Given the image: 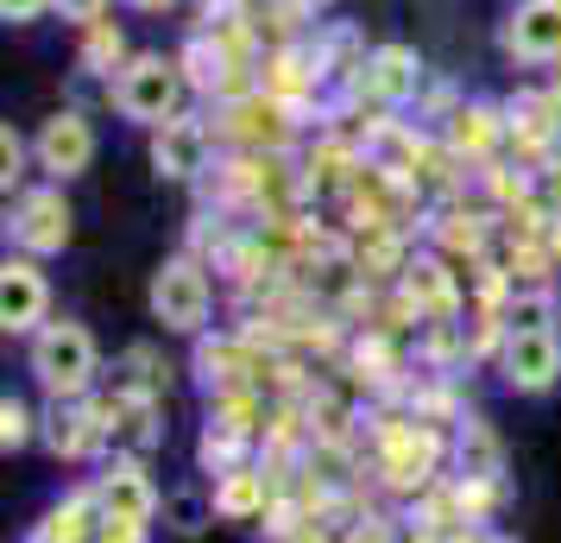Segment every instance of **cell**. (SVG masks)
Here are the masks:
<instances>
[{"label": "cell", "instance_id": "cell-1", "mask_svg": "<svg viewBox=\"0 0 561 543\" xmlns=\"http://www.w3.org/2000/svg\"><path fill=\"white\" fill-rule=\"evenodd\" d=\"M26 373L38 380L45 398H64V405L89 398L95 380H102V348H95V336H89V323L51 316V323L26 341Z\"/></svg>", "mask_w": 561, "mask_h": 543}, {"label": "cell", "instance_id": "cell-2", "mask_svg": "<svg viewBox=\"0 0 561 543\" xmlns=\"http://www.w3.org/2000/svg\"><path fill=\"white\" fill-rule=\"evenodd\" d=\"M183 95H190V77H183L178 57L164 52H133L127 70L107 82V102H114V114L121 121H133V127H164V121H178L183 114Z\"/></svg>", "mask_w": 561, "mask_h": 543}, {"label": "cell", "instance_id": "cell-3", "mask_svg": "<svg viewBox=\"0 0 561 543\" xmlns=\"http://www.w3.org/2000/svg\"><path fill=\"white\" fill-rule=\"evenodd\" d=\"M146 297H152V323H164V336H203L215 316V285H208V265L196 253L164 259Z\"/></svg>", "mask_w": 561, "mask_h": 543}, {"label": "cell", "instance_id": "cell-4", "mask_svg": "<svg viewBox=\"0 0 561 543\" xmlns=\"http://www.w3.org/2000/svg\"><path fill=\"white\" fill-rule=\"evenodd\" d=\"M442 455H448V442H442V430H430V417H398L379 430V480L391 493H430Z\"/></svg>", "mask_w": 561, "mask_h": 543}, {"label": "cell", "instance_id": "cell-5", "mask_svg": "<svg viewBox=\"0 0 561 543\" xmlns=\"http://www.w3.org/2000/svg\"><path fill=\"white\" fill-rule=\"evenodd\" d=\"M70 234H77V208H70V196H64V183L20 190L13 208H7V240H13V253H26V259L64 253Z\"/></svg>", "mask_w": 561, "mask_h": 543}, {"label": "cell", "instance_id": "cell-6", "mask_svg": "<svg viewBox=\"0 0 561 543\" xmlns=\"http://www.w3.org/2000/svg\"><path fill=\"white\" fill-rule=\"evenodd\" d=\"M32 165H38L51 183L82 178V171L95 165V121H89L82 108H57V114H45L38 133H32Z\"/></svg>", "mask_w": 561, "mask_h": 543}, {"label": "cell", "instance_id": "cell-7", "mask_svg": "<svg viewBox=\"0 0 561 543\" xmlns=\"http://www.w3.org/2000/svg\"><path fill=\"white\" fill-rule=\"evenodd\" d=\"M499 373H505V386L524 392V398L556 392L561 386V329H505Z\"/></svg>", "mask_w": 561, "mask_h": 543}, {"label": "cell", "instance_id": "cell-8", "mask_svg": "<svg viewBox=\"0 0 561 543\" xmlns=\"http://www.w3.org/2000/svg\"><path fill=\"white\" fill-rule=\"evenodd\" d=\"M45 323H51V279H45V265L26 253H7V265H0V329L32 341Z\"/></svg>", "mask_w": 561, "mask_h": 543}, {"label": "cell", "instance_id": "cell-9", "mask_svg": "<svg viewBox=\"0 0 561 543\" xmlns=\"http://www.w3.org/2000/svg\"><path fill=\"white\" fill-rule=\"evenodd\" d=\"M95 499H102L107 524H146V531H152V518L164 512V493H158V480L146 474L139 455H114V462L95 474Z\"/></svg>", "mask_w": 561, "mask_h": 543}, {"label": "cell", "instance_id": "cell-10", "mask_svg": "<svg viewBox=\"0 0 561 543\" xmlns=\"http://www.w3.org/2000/svg\"><path fill=\"white\" fill-rule=\"evenodd\" d=\"M208 165H215V127H208L203 114H178V121L152 127V171L158 178L196 183V178H208Z\"/></svg>", "mask_w": 561, "mask_h": 543}, {"label": "cell", "instance_id": "cell-11", "mask_svg": "<svg viewBox=\"0 0 561 543\" xmlns=\"http://www.w3.org/2000/svg\"><path fill=\"white\" fill-rule=\"evenodd\" d=\"M290 133H297V114L265 89L240 95V102H221V139L247 146V152H278V146H290Z\"/></svg>", "mask_w": 561, "mask_h": 543}, {"label": "cell", "instance_id": "cell-12", "mask_svg": "<svg viewBox=\"0 0 561 543\" xmlns=\"http://www.w3.org/2000/svg\"><path fill=\"white\" fill-rule=\"evenodd\" d=\"M499 45L511 64H561V0H517Z\"/></svg>", "mask_w": 561, "mask_h": 543}, {"label": "cell", "instance_id": "cell-13", "mask_svg": "<svg viewBox=\"0 0 561 543\" xmlns=\"http://www.w3.org/2000/svg\"><path fill=\"white\" fill-rule=\"evenodd\" d=\"M38 442L51 449L57 462H89L95 449H107V423L102 411H95V398H77V405H64V398H51V411L38 417Z\"/></svg>", "mask_w": 561, "mask_h": 543}, {"label": "cell", "instance_id": "cell-14", "mask_svg": "<svg viewBox=\"0 0 561 543\" xmlns=\"http://www.w3.org/2000/svg\"><path fill=\"white\" fill-rule=\"evenodd\" d=\"M354 89H359L373 108H404V102H416V89H423V57H416V45H373Z\"/></svg>", "mask_w": 561, "mask_h": 543}, {"label": "cell", "instance_id": "cell-15", "mask_svg": "<svg viewBox=\"0 0 561 543\" xmlns=\"http://www.w3.org/2000/svg\"><path fill=\"white\" fill-rule=\"evenodd\" d=\"M499 146H511L505 108L460 102L455 114H448V152H455V158H467V165H492V152H499Z\"/></svg>", "mask_w": 561, "mask_h": 543}, {"label": "cell", "instance_id": "cell-16", "mask_svg": "<svg viewBox=\"0 0 561 543\" xmlns=\"http://www.w3.org/2000/svg\"><path fill=\"white\" fill-rule=\"evenodd\" d=\"M215 512L228 518V524H253V518H265L272 506H278V487H272V467H253L240 462L228 467V474H215Z\"/></svg>", "mask_w": 561, "mask_h": 543}, {"label": "cell", "instance_id": "cell-17", "mask_svg": "<svg viewBox=\"0 0 561 543\" xmlns=\"http://www.w3.org/2000/svg\"><path fill=\"white\" fill-rule=\"evenodd\" d=\"M102 524H107V512H102V499H95V487H77L45 512V524L32 531V543H95Z\"/></svg>", "mask_w": 561, "mask_h": 543}, {"label": "cell", "instance_id": "cell-18", "mask_svg": "<svg viewBox=\"0 0 561 543\" xmlns=\"http://www.w3.org/2000/svg\"><path fill=\"white\" fill-rule=\"evenodd\" d=\"M448 449H455V480H505V449L485 430V417H460Z\"/></svg>", "mask_w": 561, "mask_h": 543}, {"label": "cell", "instance_id": "cell-19", "mask_svg": "<svg viewBox=\"0 0 561 543\" xmlns=\"http://www.w3.org/2000/svg\"><path fill=\"white\" fill-rule=\"evenodd\" d=\"M127 32H121V20H95V26H82V45H77V64L82 77H102L114 82L121 70H127Z\"/></svg>", "mask_w": 561, "mask_h": 543}, {"label": "cell", "instance_id": "cell-20", "mask_svg": "<svg viewBox=\"0 0 561 543\" xmlns=\"http://www.w3.org/2000/svg\"><path fill=\"white\" fill-rule=\"evenodd\" d=\"M404 297L416 310H455V279H448V265H442V259H410Z\"/></svg>", "mask_w": 561, "mask_h": 543}, {"label": "cell", "instance_id": "cell-21", "mask_svg": "<svg viewBox=\"0 0 561 543\" xmlns=\"http://www.w3.org/2000/svg\"><path fill=\"white\" fill-rule=\"evenodd\" d=\"M164 524H171V531H178V538H196V531H208V524H215V493L208 487H171L164 493Z\"/></svg>", "mask_w": 561, "mask_h": 543}, {"label": "cell", "instance_id": "cell-22", "mask_svg": "<svg viewBox=\"0 0 561 543\" xmlns=\"http://www.w3.org/2000/svg\"><path fill=\"white\" fill-rule=\"evenodd\" d=\"M561 297L556 285H517L505 297V329H556Z\"/></svg>", "mask_w": 561, "mask_h": 543}, {"label": "cell", "instance_id": "cell-23", "mask_svg": "<svg viewBox=\"0 0 561 543\" xmlns=\"http://www.w3.org/2000/svg\"><path fill=\"white\" fill-rule=\"evenodd\" d=\"M121 398H164V380H158V348H127L121 354V380H114Z\"/></svg>", "mask_w": 561, "mask_h": 543}, {"label": "cell", "instance_id": "cell-24", "mask_svg": "<svg viewBox=\"0 0 561 543\" xmlns=\"http://www.w3.org/2000/svg\"><path fill=\"white\" fill-rule=\"evenodd\" d=\"M32 437H38V411H32L26 398L7 392V398H0V449L13 455V449H26Z\"/></svg>", "mask_w": 561, "mask_h": 543}, {"label": "cell", "instance_id": "cell-25", "mask_svg": "<svg viewBox=\"0 0 561 543\" xmlns=\"http://www.w3.org/2000/svg\"><path fill=\"white\" fill-rule=\"evenodd\" d=\"M26 158H32V146L13 133V121L0 127V190L7 196H20V183H26Z\"/></svg>", "mask_w": 561, "mask_h": 543}, {"label": "cell", "instance_id": "cell-26", "mask_svg": "<svg viewBox=\"0 0 561 543\" xmlns=\"http://www.w3.org/2000/svg\"><path fill=\"white\" fill-rule=\"evenodd\" d=\"M272 538H278V543H329V531H322V524H316V518L278 512V524H272Z\"/></svg>", "mask_w": 561, "mask_h": 543}, {"label": "cell", "instance_id": "cell-27", "mask_svg": "<svg viewBox=\"0 0 561 543\" xmlns=\"http://www.w3.org/2000/svg\"><path fill=\"white\" fill-rule=\"evenodd\" d=\"M45 13H57V0H0V20L7 26H38Z\"/></svg>", "mask_w": 561, "mask_h": 543}, {"label": "cell", "instance_id": "cell-28", "mask_svg": "<svg viewBox=\"0 0 561 543\" xmlns=\"http://www.w3.org/2000/svg\"><path fill=\"white\" fill-rule=\"evenodd\" d=\"M107 7H114V0H57V13H64L70 26H95V20H107Z\"/></svg>", "mask_w": 561, "mask_h": 543}, {"label": "cell", "instance_id": "cell-29", "mask_svg": "<svg viewBox=\"0 0 561 543\" xmlns=\"http://www.w3.org/2000/svg\"><path fill=\"white\" fill-rule=\"evenodd\" d=\"M95 543H146V524H102Z\"/></svg>", "mask_w": 561, "mask_h": 543}, {"label": "cell", "instance_id": "cell-30", "mask_svg": "<svg viewBox=\"0 0 561 543\" xmlns=\"http://www.w3.org/2000/svg\"><path fill=\"white\" fill-rule=\"evenodd\" d=\"M448 543H511V538H505V531H492V524H460Z\"/></svg>", "mask_w": 561, "mask_h": 543}, {"label": "cell", "instance_id": "cell-31", "mask_svg": "<svg viewBox=\"0 0 561 543\" xmlns=\"http://www.w3.org/2000/svg\"><path fill=\"white\" fill-rule=\"evenodd\" d=\"M133 13H171V7H178V0H127Z\"/></svg>", "mask_w": 561, "mask_h": 543}, {"label": "cell", "instance_id": "cell-32", "mask_svg": "<svg viewBox=\"0 0 561 543\" xmlns=\"http://www.w3.org/2000/svg\"><path fill=\"white\" fill-rule=\"evenodd\" d=\"M542 234H549V253H556V265H561V222H549Z\"/></svg>", "mask_w": 561, "mask_h": 543}, {"label": "cell", "instance_id": "cell-33", "mask_svg": "<svg viewBox=\"0 0 561 543\" xmlns=\"http://www.w3.org/2000/svg\"><path fill=\"white\" fill-rule=\"evenodd\" d=\"M297 7H304V13H322V7H334V0H297Z\"/></svg>", "mask_w": 561, "mask_h": 543}]
</instances>
